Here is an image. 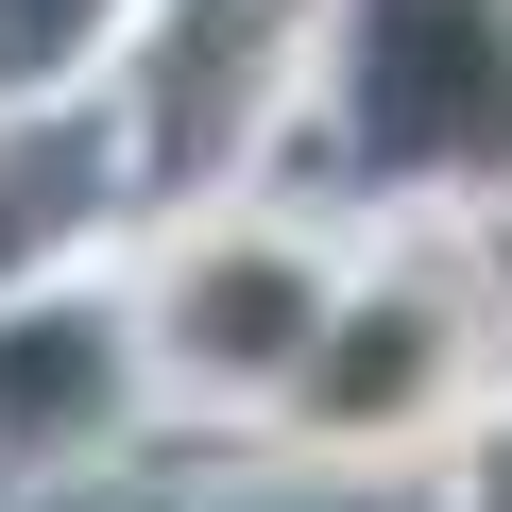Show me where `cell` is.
Segmentation results:
<instances>
[{
	"label": "cell",
	"mask_w": 512,
	"mask_h": 512,
	"mask_svg": "<svg viewBox=\"0 0 512 512\" xmlns=\"http://www.w3.org/2000/svg\"><path fill=\"white\" fill-rule=\"evenodd\" d=\"M308 325H325V274L291 239H239V256H205V291H188V359H308Z\"/></svg>",
	"instance_id": "obj_1"
}]
</instances>
